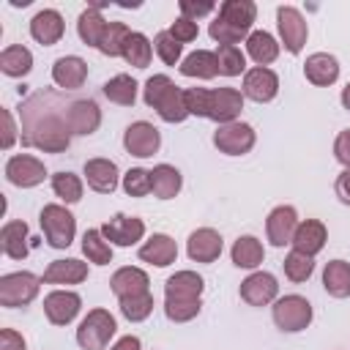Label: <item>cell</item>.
Listing matches in <instances>:
<instances>
[{"label":"cell","mask_w":350,"mask_h":350,"mask_svg":"<svg viewBox=\"0 0 350 350\" xmlns=\"http://www.w3.org/2000/svg\"><path fill=\"white\" fill-rule=\"evenodd\" d=\"M0 350H25V336L14 328L0 331Z\"/></svg>","instance_id":"f5cc1de1"},{"label":"cell","mask_w":350,"mask_h":350,"mask_svg":"<svg viewBox=\"0 0 350 350\" xmlns=\"http://www.w3.org/2000/svg\"><path fill=\"white\" fill-rule=\"evenodd\" d=\"M120 57H123L129 66H134V68H148V66H150V57H153V44H150V38H148L145 33L131 30L129 38L123 41Z\"/></svg>","instance_id":"e575fe53"},{"label":"cell","mask_w":350,"mask_h":350,"mask_svg":"<svg viewBox=\"0 0 350 350\" xmlns=\"http://www.w3.org/2000/svg\"><path fill=\"white\" fill-rule=\"evenodd\" d=\"M200 309H202V301H200V298H197V301L164 298V314H167V320H172V323H189V320H194V317L200 314Z\"/></svg>","instance_id":"f6af8a7d"},{"label":"cell","mask_w":350,"mask_h":350,"mask_svg":"<svg viewBox=\"0 0 350 350\" xmlns=\"http://www.w3.org/2000/svg\"><path fill=\"white\" fill-rule=\"evenodd\" d=\"M295 230H298V213L293 205H276L265 219V232H268V241L273 246L293 243Z\"/></svg>","instance_id":"ac0fdd59"},{"label":"cell","mask_w":350,"mask_h":350,"mask_svg":"<svg viewBox=\"0 0 350 350\" xmlns=\"http://www.w3.org/2000/svg\"><path fill=\"white\" fill-rule=\"evenodd\" d=\"M246 52L257 66L268 68V63H273L279 57V41L268 30H252L246 38Z\"/></svg>","instance_id":"d6a6232c"},{"label":"cell","mask_w":350,"mask_h":350,"mask_svg":"<svg viewBox=\"0 0 350 350\" xmlns=\"http://www.w3.org/2000/svg\"><path fill=\"white\" fill-rule=\"evenodd\" d=\"M276 27H279V38H282L284 49L290 55H298L306 44V36H309L304 14L293 5H279L276 8Z\"/></svg>","instance_id":"9c48e42d"},{"label":"cell","mask_w":350,"mask_h":350,"mask_svg":"<svg viewBox=\"0 0 350 350\" xmlns=\"http://www.w3.org/2000/svg\"><path fill=\"white\" fill-rule=\"evenodd\" d=\"M0 68L5 77H25L33 68V55L22 44H11L0 52Z\"/></svg>","instance_id":"8d00e7d4"},{"label":"cell","mask_w":350,"mask_h":350,"mask_svg":"<svg viewBox=\"0 0 350 350\" xmlns=\"http://www.w3.org/2000/svg\"><path fill=\"white\" fill-rule=\"evenodd\" d=\"M205 282L194 271H175L164 282V298H178V301H197L202 298Z\"/></svg>","instance_id":"4316f807"},{"label":"cell","mask_w":350,"mask_h":350,"mask_svg":"<svg viewBox=\"0 0 350 350\" xmlns=\"http://www.w3.org/2000/svg\"><path fill=\"white\" fill-rule=\"evenodd\" d=\"M230 257H232V262H235L238 268L254 271V268L262 262V257H265V249H262V243H260L254 235H241V238L232 243V249H230Z\"/></svg>","instance_id":"d590c367"},{"label":"cell","mask_w":350,"mask_h":350,"mask_svg":"<svg viewBox=\"0 0 350 350\" xmlns=\"http://www.w3.org/2000/svg\"><path fill=\"white\" fill-rule=\"evenodd\" d=\"M101 235L115 243V246H134L137 241H142L145 235V221L137 216H126V213H115L112 219H107L101 224Z\"/></svg>","instance_id":"5bb4252c"},{"label":"cell","mask_w":350,"mask_h":350,"mask_svg":"<svg viewBox=\"0 0 350 350\" xmlns=\"http://www.w3.org/2000/svg\"><path fill=\"white\" fill-rule=\"evenodd\" d=\"M66 123H68L71 134L88 137L101 126V109L93 98H74L66 109Z\"/></svg>","instance_id":"e0dca14e"},{"label":"cell","mask_w":350,"mask_h":350,"mask_svg":"<svg viewBox=\"0 0 350 350\" xmlns=\"http://www.w3.org/2000/svg\"><path fill=\"white\" fill-rule=\"evenodd\" d=\"M257 19V5L252 0H224L219 5L216 19L211 22L208 33L213 41L221 44H238L241 38H249V30Z\"/></svg>","instance_id":"3957f363"},{"label":"cell","mask_w":350,"mask_h":350,"mask_svg":"<svg viewBox=\"0 0 350 350\" xmlns=\"http://www.w3.org/2000/svg\"><path fill=\"white\" fill-rule=\"evenodd\" d=\"M159 145H161V134H159V129H156L153 123H148V120H134V123L123 131V148H126L131 156H137V159L153 156V153L159 150Z\"/></svg>","instance_id":"7c38bea8"},{"label":"cell","mask_w":350,"mask_h":350,"mask_svg":"<svg viewBox=\"0 0 350 350\" xmlns=\"http://www.w3.org/2000/svg\"><path fill=\"white\" fill-rule=\"evenodd\" d=\"M342 107H345V109H350V82L342 88Z\"/></svg>","instance_id":"9f6ffc18"},{"label":"cell","mask_w":350,"mask_h":350,"mask_svg":"<svg viewBox=\"0 0 350 350\" xmlns=\"http://www.w3.org/2000/svg\"><path fill=\"white\" fill-rule=\"evenodd\" d=\"M254 129L243 120H232V123H224L213 131V145L227 153V156H243L254 148Z\"/></svg>","instance_id":"30bf717a"},{"label":"cell","mask_w":350,"mask_h":350,"mask_svg":"<svg viewBox=\"0 0 350 350\" xmlns=\"http://www.w3.org/2000/svg\"><path fill=\"white\" fill-rule=\"evenodd\" d=\"M243 98H252L257 104H265V101H273L276 93H279V77L276 71L265 68V66H254V68H246L243 74Z\"/></svg>","instance_id":"4fadbf2b"},{"label":"cell","mask_w":350,"mask_h":350,"mask_svg":"<svg viewBox=\"0 0 350 350\" xmlns=\"http://www.w3.org/2000/svg\"><path fill=\"white\" fill-rule=\"evenodd\" d=\"M41 279L30 271H14L0 276V306L5 309H16V306H27L36 295H38Z\"/></svg>","instance_id":"ba28073f"},{"label":"cell","mask_w":350,"mask_h":350,"mask_svg":"<svg viewBox=\"0 0 350 350\" xmlns=\"http://www.w3.org/2000/svg\"><path fill=\"white\" fill-rule=\"evenodd\" d=\"M52 191L60 197L66 205H74L82 200V180L74 172H55L52 175Z\"/></svg>","instance_id":"ab89813d"},{"label":"cell","mask_w":350,"mask_h":350,"mask_svg":"<svg viewBox=\"0 0 350 350\" xmlns=\"http://www.w3.org/2000/svg\"><path fill=\"white\" fill-rule=\"evenodd\" d=\"M101 3H96V5H88L82 14H79V19H77V33H79V38H82V44H88V46H98V41H101V36H104V30H107V19L101 16Z\"/></svg>","instance_id":"1f68e13d"},{"label":"cell","mask_w":350,"mask_h":350,"mask_svg":"<svg viewBox=\"0 0 350 350\" xmlns=\"http://www.w3.org/2000/svg\"><path fill=\"white\" fill-rule=\"evenodd\" d=\"M118 164L112 159H88L85 161V180L98 194H112L118 189Z\"/></svg>","instance_id":"7402d4cb"},{"label":"cell","mask_w":350,"mask_h":350,"mask_svg":"<svg viewBox=\"0 0 350 350\" xmlns=\"http://www.w3.org/2000/svg\"><path fill=\"white\" fill-rule=\"evenodd\" d=\"M109 350H142V342L139 336H120Z\"/></svg>","instance_id":"11a10c76"},{"label":"cell","mask_w":350,"mask_h":350,"mask_svg":"<svg viewBox=\"0 0 350 350\" xmlns=\"http://www.w3.org/2000/svg\"><path fill=\"white\" fill-rule=\"evenodd\" d=\"M186 107L189 115L197 118H211L219 126L238 120L241 109H243V93L235 88H186Z\"/></svg>","instance_id":"7a4b0ae2"},{"label":"cell","mask_w":350,"mask_h":350,"mask_svg":"<svg viewBox=\"0 0 350 350\" xmlns=\"http://www.w3.org/2000/svg\"><path fill=\"white\" fill-rule=\"evenodd\" d=\"M82 309V298L74 290H52L44 298V314L52 325H68Z\"/></svg>","instance_id":"2e32d148"},{"label":"cell","mask_w":350,"mask_h":350,"mask_svg":"<svg viewBox=\"0 0 350 350\" xmlns=\"http://www.w3.org/2000/svg\"><path fill=\"white\" fill-rule=\"evenodd\" d=\"M221 235L213 230V227H200V230H194L191 235H189V241H186V254H189V260H194V262H213V260H219V254H221Z\"/></svg>","instance_id":"d6986e66"},{"label":"cell","mask_w":350,"mask_h":350,"mask_svg":"<svg viewBox=\"0 0 350 350\" xmlns=\"http://www.w3.org/2000/svg\"><path fill=\"white\" fill-rule=\"evenodd\" d=\"M334 189H336V197H339L345 205H350V170H342V172H339Z\"/></svg>","instance_id":"db71d44e"},{"label":"cell","mask_w":350,"mask_h":350,"mask_svg":"<svg viewBox=\"0 0 350 350\" xmlns=\"http://www.w3.org/2000/svg\"><path fill=\"white\" fill-rule=\"evenodd\" d=\"M82 252H85L88 262H96V265L112 262V243L101 235V227L85 230V235H82Z\"/></svg>","instance_id":"f35d334b"},{"label":"cell","mask_w":350,"mask_h":350,"mask_svg":"<svg viewBox=\"0 0 350 350\" xmlns=\"http://www.w3.org/2000/svg\"><path fill=\"white\" fill-rule=\"evenodd\" d=\"M38 221H41L44 238L52 249H68L71 246V241L77 235V219L66 205H60V202L44 205Z\"/></svg>","instance_id":"5b68a950"},{"label":"cell","mask_w":350,"mask_h":350,"mask_svg":"<svg viewBox=\"0 0 350 350\" xmlns=\"http://www.w3.org/2000/svg\"><path fill=\"white\" fill-rule=\"evenodd\" d=\"M109 287L118 298H129V295H142V293H150V279L142 268H134V265H123L112 273L109 279Z\"/></svg>","instance_id":"cb8c5ba5"},{"label":"cell","mask_w":350,"mask_h":350,"mask_svg":"<svg viewBox=\"0 0 350 350\" xmlns=\"http://www.w3.org/2000/svg\"><path fill=\"white\" fill-rule=\"evenodd\" d=\"M129 33H131V30H129L123 22H109L96 49H98L101 55H107V57H118V55L123 52V41L129 38Z\"/></svg>","instance_id":"7bdbcfd3"},{"label":"cell","mask_w":350,"mask_h":350,"mask_svg":"<svg viewBox=\"0 0 350 350\" xmlns=\"http://www.w3.org/2000/svg\"><path fill=\"white\" fill-rule=\"evenodd\" d=\"M325 241H328L325 224H323L320 219H304V221H298V230H295V235H293V249H295V252H304V254H309V257H314V254L323 252Z\"/></svg>","instance_id":"603a6c76"},{"label":"cell","mask_w":350,"mask_h":350,"mask_svg":"<svg viewBox=\"0 0 350 350\" xmlns=\"http://www.w3.org/2000/svg\"><path fill=\"white\" fill-rule=\"evenodd\" d=\"M118 306H120V314L131 323H142L145 317H150L153 312V295L150 293H142V295H129V298H118Z\"/></svg>","instance_id":"b9f144b4"},{"label":"cell","mask_w":350,"mask_h":350,"mask_svg":"<svg viewBox=\"0 0 350 350\" xmlns=\"http://www.w3.org/2000/svg\"><path fill=\"white\" fill-rule=\"evenodd\" d=\"M115 331H118V323L109 314V309H90L77 328V345L82 350H107Z\"/></svg>","instance_id":"8992f818"},{"label":"cell","mask_w":350,"mask_h":350,"mask_svg":"<svg viewBox=\"0 0 350 350\" xmlns=\"http://www.w3.org/2000/svg\"><path fill=\"white\" fill-rule=\"evenodd\" d=\"M142 98L150 109L159 112V118L164 123H180V120L189 118L186 93L167 74H153L142 88Z\"/></svg>","instance_id":"277c9868"},{"label":"cell","mask_w":350,"mask_h":350,"mask_svg":"<svg viewBox=\"0 0 350 350\" xmlns=\"http://www.w3.org/2000/svg\"><path fill=\"white\" fill-rule=\"evenodd\" d=\"M5 178H8V183H14L19 189H33V186L44 183L46 167L41 159H36L30 153H16L5 161Z\"/></svg>","instance_id":"8fae6325"},{"label":"cell","mask_w":350,"mask_h":350,"mask_svg":"<svg viewBox=\"0 0 350 350\" xmlns=\"http://www.w3.org/2000/svg\"><path fill=\"white\" fill-rule=\"evenodd\" d=\"M153 49H156V55L161 57L164 66H175V63H180L183 44H178V41L170 36V30L156 33V38H153Z\"/></svg>","instance_id":"bcb514c9"},{"label":"cell","mask_w":350,"mask_h":350,"mask_svg":"<svg viewBox=\"0 0 350 350\" xmlns=\"http://www.w3.org/2000/svg\"><path fill=\"white\" fill-rule=\"evenodd\" d=\"M271 317H273L279 331L295 334V331H304L312 323V304L304 295H295V293L293 295H282V298L273 301Z\"/></svg>","instance_id":"52a82bcc"},{"label":"cell","mask_w":350,"mask_h":350,"mask_svg":"<svg viewBox=\"0 0 350 350\" xmlns=\"http://www.w3.org/2000/svg\"><path fill=\"white\" fill-rule=\"evenodd\" d=\"M211 11H216V3H211V0H202V3L180 0V16H186V19H191V22H197L200 16H205V14H211Z\"/></svg>","instance_id":"681fc988"},{"label":"cell","mask_w":350,"mask_h":350,"mask_svg":"<svg viewBox=\"0 0 350 350\" xmlns=\"http://www.w3.org/2000/svg\"><path fill=\"white\" fill-rule=\"evenodd\" d=\"M66 109L60 96L52 90H41L30 96L22 109V142L38 148L44 153H63L71 145V129L66 123Z\"/></svg>","instance_id":"6da1fadb"},{"label":"cell","mask_w":350,"mask_h":350,"mask_svg":"<svg viewBox=\"0 0 350 350\" xmlns=\"http://www.w3.org/2000/svg\"><path fill=\"white\" fill-rule=\"evenodd\" d=\"M276 293H279L276 276L268 271H254L241 282V298L249 306H268L276 301Z\"/></svg>","instance_id":"9a60e30c"},{"label":"cell","mask_w":350,"mask_h":350,"mask_svg":"<svg viewBox=\"0 0 350 350\" xmlns=\"http://www.w3.org/2000/svg\"><path fill=\"white\" fill-rule=\"evenodd\" d=\"M323 287L334 298H350V262L331 260L323 268Z\"/></svg>","instance_id":"4dcf8cb0"},{"label":"cell","mask_w":350,"mask_h":350,"mask_svg":"<svg viewBox=\"0 0 350 350\" xmlns=\"http://www.w3.org/2000/svg\"><path fill=\"white\" fill-rule=\"evenodd\" d=\"M334 156L339 164H345V170H350V129L339 131L334 139Z\"/></svg>","instance_id":"f907efd6"},{"label":"cell","mask_w":350,"mask_h":350,"mask_svg":"<svg viewBox=\"0 0 350 350\" xmlns=\"http://www.w3.org/2000/svg\"><path fill=\"white\" fill-rule=\"evenodd\" d=\"M282 265H284V276H287L290 282L301 284V282H306V279L312 276V271H314V257H309V254L293 249V252L284 257Z\"/></svg>","instance_id":"ee69618b"},{"label":"cell","mask_w":350,"mask_h":350,"mask_svg":"<svg viewBox=\"0 0 350 350\" xmlns=\"http://www.w3.org/2000/svg\"><path fill=\"white\" fill-rule=\"evenodd\" d=\"M0 118H3V137H0V148L8 150L14 142H16V126H14V115L11 109H0Z\"/></svg>","instance_id":"816d5d0a"},{"label":"cell","mask_w":350,"mask_h":350,"mask_svg":"<svg viewBox=\"0 0 350 350\" xmlns=\"http://www.w3.org/2000/svg\"><path fill=\"white\" fill-rule=\"evenodd\" d=\"M52 79L63 90H77L88 79V63L79 55H63L52 63Z\"/></svg>","instance_id":"44dd1931"},{"label":"cell","mask_w":350,"mask_h":350,"mask_svg":"<svg viewBox=\"0 0 350 350\" xmlns=\"http://www.w3.org/2000/svg\"><path fill=\"white\" fill-rule=\"evenodd\" d=\"M85 279H88V262L74 260V257H68V260H52L46 265L44 276H41V282H46V284H79Z\"/></svg>","instance_id":"83f0119b"},{"label":"cell","mask_w":350,"mask_h":350,"mask_svg":"<svg viewBox=\"0 0 350 350\" xmlns=\"http://www.w3.org/2000/svg\"><path fill=\"white\" fill-rule=\"evenodd\" d=\"M304 77L317 88H328L339 79V60L328 52H314L304 63Z\"/></svg>","instance_id":"d4e9b609"},{"label":"cell","mask_w":350,"mask_h":350,"mask_svg":"<svg viewBox=\"0 0 350 350\" xmlns=\"http://www.w3.org/2000/svg\"><path fill=\"white\" fill-rule=\"evenodd\" d=\"M123 191L129 197H145L150 194V170H142V167H131L126 175H123Z\"/></svg>","instance_id":"7dc6e473"},{"label":"cell","mask_w":350,"mask_h":350,"mask_svg":"<svg viewBox=\"0 0 350 350\" xmlns=\"http://www.w3.org/2000/svg\"><path fill=\"white\" fill-rule=\"evenodd\" d=\"M180 74L183 77H197V79H213L219 74V60L216 52L211 49H194L180 60Z\"/></svg>","instance_id":"f546056e"},{"label":"cell","mask_w":350,"mask_h":350,"mask_svg":"<svg viewBox=\"0 0 350 350\" xmlns=\"http://www.w3.org/2000/svg\"><path fill=\"white\" fill-rule=\"evenodd\" d=\"M216 60H219V74H224V77L246 74V55L232 44H221L216 49Z\"/></svg>","instance_id":"60d3db41"},{"label":"cell","mask_w":350,"mask_h":350,"mask_svg":"<svg viewBox=\"0 0 350 350\" xmlns=\"http://www.w3.org/2000/svg\"><path fill=\"white\" fill-rule=\"evenodd\" d=\"M180 186H183V178L172 164H156L150 170V189L159 200H172L180 191Z\"/></svg>","instance_id":"836d02e7"},{"label":"cell","mask_w":350,"mask_h":350,"mask_svg":"<svg viewBox=\"0 0 350 350\" xmlns=\"http://www.w3.org/2000/svg\"><path fill=\"white\" fill-rule=\"evenodd\" d=\"M178 257V246L167 232H153L142 246H139V260L150 262L156 268H167L170 262H175Z\"/></svg>","instance_id":"484cf974"},{"label":"cell","mask_w":350,"mask_h":350,"mask_svg":"<svg viewBox=\"0 0 350 350\" xmlns=\"http://www.w3.org/2000/svg\"><path fill=\"white\" fill-rule=\"evenodd\" d=\"M66 33V22L60 16V11L55 8H41L33 19H30V36L41 44V46H52L63 38Z\"/></svg>","instance_id":"ffe728a7"},{"label":"cell","mask_w":350,"mask_h":350,"mask_svg":"<svg viewBox=\"0 0 350 350\" xmlns=\"http://www.w3.org/2000/svg\"><path fill=\"white\" fill-rule=\"evenodd\" d=\"M197 33H200L197 22H191V19H186V16H178V19L170 25V36H172L178 44H189V41H194Z\"/></svg>","instance_id":"c3c4849f"},{"label":"cell","mask_w":350,"mask_h":350,"mask_svg":"<svg viewBox=\"0 0 350 350\" xmlns=\"http://www.w3.org/2000/svg\"><path fill=\"white\" fill-rule=\"evenodd\" d=\"M101 90L118 107H134V101H137V79L129 74H115L112 79L104 82Z\"/></svg>","instance_id":"74e56055"},{"label":"cell","mask_w":350,"mask_h":350,"mask_svg":"<svg viewBox=\"0 0 350 350\" xmlns=\"http://www.w3.org/2000/svg\"><path fill=\"white\" fill-rule=\"evenodd\" d=\"M27 224L19 221V219H11L3 224L0 230V246H3V254L11 257V260H25L27 257Z\"/></svg>","instance_id":"f1b7e54d"}]
</instances>
